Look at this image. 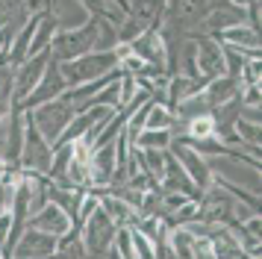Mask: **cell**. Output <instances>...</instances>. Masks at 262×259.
<instances>
[{"instance_id":"18","label":"cell","mask_w":262,"mask_h":259,"mask_svg":"<svg viewBox=\"0 0 262 259\" xmlns=\"http://www.w3.org/2000/svg\"><path fill=\"white\" fill-rule=\"evenodd\" d=\"M171 141H174V136H171L168 130H142V133L130 141V147H136V150H159V153H168Z\"/></svg>"},{"instance_id":"4","label":"cell","mask_w":262,"mask_h":259,"mask_svg":"<svg viewBox=\"0 0 262 259\" xmlns=\"http://www.w3.org/2000/svg\"><path fill=\"white\" fill-rule=\"evenodd\" d=\"M118 227L106 218V212L97 206L83 224H80V235H83V247L89 259H106V253L112 250Z\"/></svg>"},{"instance_id":"9","label":"cell","mask_w":262,"mask_h":259,"mask_svg":"<svg viewBox=\"0 0 262 259\" xmlns=\"http://www.w3.org/2000/svg\"><path fill=\"white\" fill-rule=\"evenodd\" d=\"M198 45V74L203 80H221L224 77V47L215 41L212 35H191Z\"/></svg>"},{"instance_id":"14","label":"cell","mask_w":262,"mask_h":259,"mask_svg":"<svg viewBox=\"0 0 262 259\" xmlns=\"http://www.w3.org/2000/svg\"><path fill=\"white\" fill-rule=\"evenodd\" d=\"M27 227H33V230H38V233H48V235H53V239H59V235H65L74 227V221L56 206V203H48L45 209H38L36 215L27 218Z\"/></svg>"},{"instance_id":"17","label":"cell","mask_w":262,"mask_h":259,"mask_svg":"<svg viewBox=\"0 0 262 259\" xmlns=\"http://www.w3.org/2000/svg\"><path fill=\"white\" fill-rule=\"evenodd\" d=\"M168 221V218H165ZM194 235L186 230V227H168V235H165V245L171 250L174 259H191V250H194Z\"/></svg>"},{"instance_id":"6","label":"cell","mask_w":262,"mask_h":259,"mask_svg":"<svg viewBox=\"0 0 262 259\" xmlns=\"http://www.w3.org/2000/svg\"><path fill=\"white\" fill-rule=\"evenodd\" d=\"M168 153L177 159V165L186 171V177H189V183L198 188L201 195L212 186V171H209V165H206V156H201L186 139H174L171 147H168Z\"/></svg>"},{"instance_id":"11","label":"cell","mask_w":262,"mask_h":259,"mask_svg":"<svg viewBox=\"0 0 262 259\" xmlns=\"http://www.w3.org/2000/svg\"><path fill=\"white\" fill-rule=\"evenodd\" d=\"M48 15L56 21L59 33H77L92 21V12L85 9L83 0H62V3H48Z\"/></svg>"},{"instance_id":"24","label":"cell","mask_w":262,"mask_h":259,"mask_svg":"<svg viewBox=\"0 0 262 259\" xmlns=\"http://www.w3.org/2000/svg\"><path fill=\"white\" fill-rule=\"evenodd\" d=\"M9 230H12V212H3L0 215V250L9 242Z\"/></svg>"},{"instance_id":"10","label":"cell","mask_w":262,"mask_h":259,"mask_svg":"<svg viewBox=\"0 0 262 259\" xmlns=\"http://www.w3.org/2000/svg\"><path fill=\"white\" fill-rule=\"evenodd\" d=\"M56 253V239L48 233H38L33 227H27L21 239L15 242V247L9 250L12 259H50Z\"/></svg>"},{"instance_id":"25","label":"cell","mask_w":262,"mask_h":259,"mask_svg":"<svg viewBox=\"0 0 262 259\" xmlns=\"http://www.w3.org/2000/svg\"><path fill=\"white\" fill-rule=\"evenodd\" d=\"M9 206H12V188L0 180V215H3V212H9Z\"/></svg>"},{"instance_id":"23","label":"cell","mask_w":262,"mask_h":259,"mask_svg":"<svg viewBox=\"0 0 262 259\" xmlns=\"http://www.w3.org/2000/svg\"><path fill=\"white\" fill-rule=\"evenodd\" d=\"M136 94H139L136 77H130V74H121V80H118V109L130 106L133 100H136Z\"/></svg>"},{"instance_id":"12","label":"cell","mask_w":262,"mask_h":259,"mask_svg":"<svg viewBox=\"0 0 262 259\" xmlns=\"http://www.w3.org/2000/svg\"><path fill=\"white\" fill-rule=\"evenodd\" d=\"M130 50L136 59H142L144 65H154V68H162L165 71V59H168V50L162 45V35L156 27H147L136 41H130Z\"/></svg>"},{"instance_id":"19","label":"cell","mask_w":262,"mask_h":259,"mask_svg":"<svg viewBox=\"0 0 262 259\" xmlns=\"http://www.w3.org/2000/svg\"><path fill=\"white\" fill-rule=\"evenodd\" d=\"M100 209L106 212V218L115 224V227H130L133 218H136V209H130L124 200H118L115 195H109V191L100 198Z\"/></svg>"},{"instance_id":"2","label":"cell","mask_w":262,"mask_h":259,"mask_svg":"<svg viewBox=\"0 0 262 259\" xmlns=\"http://www.w3.org/2000/svg\"><path fill=\"white\" fill-rule=\"evenodd\" d=\"M27 118H30V124L38 130V136L48 141L50 147L53 144H59L62 133L68 130V124H71L74 118V109L68 100H53V103H45V106H36V109H30L27 112Z\"/></svg>"},{"instance_id":"15","label":"cell","mask_w":262,"mask_h":259,"mask_svg":"<svg viewBox=\"0 0 262 259\" xmlns=\"http://www.w3.org/2000/svg\"><path fill=\"white\" fill-rule=\"evenodd\" d=\"M238 92H242V82L230 80V77H221V80H212L206 85L203 97H206V103H209V112H215V109H221V106L238 100Z\"/></svg>"},{"instance_id":"8","label":"cell","mask_w":262,"mask_h":259,"mask_svg":"<svg viewBox=\"0 0 262 259\" xmlns=\"http://www.w3.org/2000/svg\"><path fill=\"white\" fill-rule=\"evenodd\" d=\"M65 92H68V82L62 80L59 65L50 59V65H48V71H45L41 82H38L36 89H33V94H30L24 103H21V112H30V109H36V106H45V103H53V100H59Z\"/></svg>"},{"instance_id":"5","label":"cell","mask_w":262,"mask_h":259,"mask_svg":"<svg viewBox=\"0 0 262 259\" xmlns=\"http://www.w3.org/2000/svg\"><path fill=\"white\" fill-rule=\"evenodd\" d=\"M50 159H53V147L38 136V130L30 124V118H27V112H24V144H21L18 168H21V171H33V174L48 177Z\"/></svg>"},{"instance_id":"13","label":"cell","mask_w":262,"mask_h":259,"mask_svg":"<svg viewBox=\"0 0 262 259\" xmlns=\"http://www.w3.org/2000/svg\"><path fill=\"white\" fill-rule=\"evenodd\" d=\"M212 38L218 45L238 50L245 59H259V33H253L248 24H236V27L224 30V33H215Z\"/></svg>"},{"instance_id":"3","label":"cell","mask_w":262,"mask_h":259,"mask_svg":"<svg viewBox=\"0 0 262 259\" xmlns=\"http://www.w3.org/2000/svg\"><path fill=\"white\" fill-rule=\"evenodd\" d=\"M95 38H97V18H92L77 33H56L53 41H50V59L56 65H65V62H74L80 56H89V53H95Z\"/></svg>"},{"instance_id":"22","label":"cell","mask_w":262,"mask_h":259,"mask_svg":"<svg viewBox=\"0 0 262 259\" xmlns=\"http://www.w3.org/2000/svg\"><path fill=\"white\" fill-rule=\"evenodd\" d=\"M139 153H142V171H147L154 180H162V174H165V153L159 150H139Z\"/></svg>"},{"instance_id":"21","label":"cell","mask_w":262,"mask_h":259,"mask_svg":"<svg viewBox=\"0 0 262 259\" xmlns=\"http://www.w3.org/2000/svg\"><path fill=\"white\" fill-rule=\"evenodd\" d=\"M209 247H212L215 259H242V256H245V253L238 250L236 239H233V233H230L227 227L215 235V239H209Z\"/></svg>"},{"instance_id":"1","label":"cell","mask_w":262,"mask_h":259,"mask_svg":"<svg viewBox=\"0 0 262 259\" xmlns=\"http://www.w3.org/2000/svg\"><path fill=\"white\" fill-rule=\"evenodd\" d=\"M115 71H118L115 53H89V56H80V59H74V62L59 65V74H62V80L68 82V89L103 80V77L115 74Z\"/></svg>"},{"instance_id":"7","label":"cell","mask_w":262,"mask_h":259,"mask_svg":"<svg viewBox=\"0 0 262 259\" xmlns=\"http://www.w3.org/2000/svg\"><path fill=\"white\" fill-rule=\"evenodd\" d=\"M50 65V50H45V53H38V56H30L24 59V65H18L15 68V92H12V103H24L27 97L33 94V89H36L38 82H41V77H45V71H48Z\"/></svg>"},{"instance_id":"20","label":"cell","mask_w":262,"mask_h":259,"mask_svg":"<svg viewBox=\"0 0 262 259\" xmlns=\"http://www.w3.org/2000/svg\"><path fill=\"white\" fill-rule=\"evenodd\" d=\"M171 127H174V112H171L165 103L150 100V103H147V118H144L142 130H168V133H171Z\"/></svg>"},{"instance_id":"26","label":"cell","mask_w":262,"mask_h":259,"mask_svg":"<svg viewBox=\"0 0 262 259\" xmlns=\"http://www.w3.org/2000/svg\"><path fill=\"white\" fill-rule=\"evenodd\" d=\"M9 168H12V165H9V162H6V159H0V177H3V174H6V171H9Z\"/></svg>"},{"instance_id":"16","label":"cell","mask_w":262,"mask_h":259,"mask_svg":"<svg viewBox=\"0 0 262 259\" xmlns=\"http://www.w3.org/2000/svg\"><path fill=\"white\" fill-rule=\"evenodd\" d=\"M83 188H62L50 183V203H56L71 221H77V212H80V203H83Z\"/></svg>"}]
</instances>
